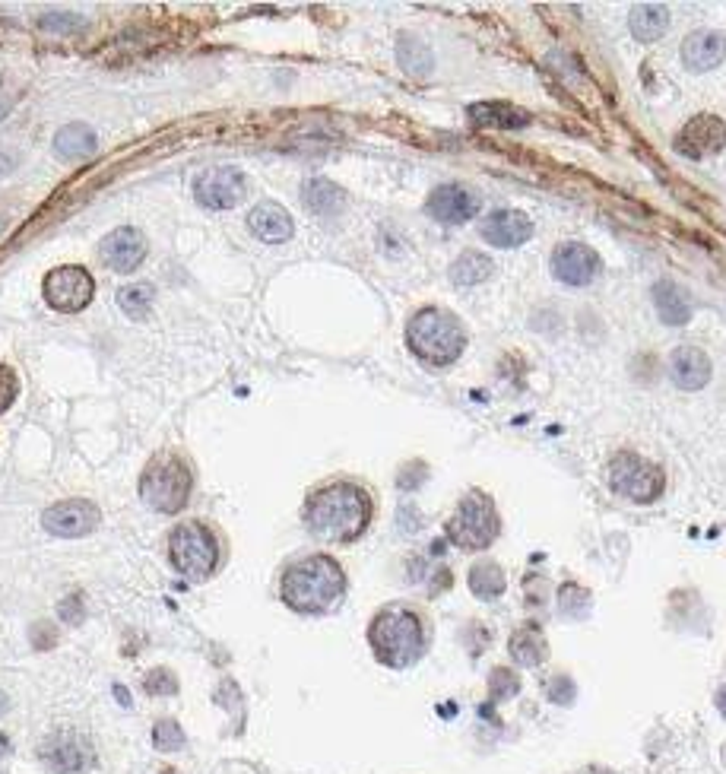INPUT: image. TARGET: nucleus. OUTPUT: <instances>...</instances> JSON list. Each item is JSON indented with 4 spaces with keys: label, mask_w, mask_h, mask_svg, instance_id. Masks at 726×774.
<instances>
[{
    "label": "nucleus",
    "mask_w": 726,
    "mask_h": 774,
    "mask_svg": "<svg viewBox=\"0 0 726 774\" xmlns=\"http://www.w3.org/2000/svg\"><path fill=\"white\" fill-rule=\"evenodd\" d=\"M368 521H371V499L356 483H330L314 492L305 505L308 530L327 543L359 540Z\"/></svg>",
    "instance_id": "1"
},
{
    "label": "nucleus",
    "mask_w": 726,
    "mask_h": 774,
    "mask_svg": "<svg viewBox=\"0 0 726 774\" xmlns=\"http://www.w3.org/2000/svg\"><path fill=\"white\" fill-rule=\"evenodd\" d=\"M346 591L343 568L330 556H308L286 568L283 575V600L295 613L318 616L340 603Z\"/></svg>",
    "instance_id": "2"
},
{
    "label": "nucleus",
    "mask_w": 726,
    "mask_h": 774,
    "mask_svg": "<svg viewBox=\"0 0 726 774\" xmlns=\"http://www.w3.org/2000/svg\"><path fill=\"white\" fill-rule=\"evenodd\" d=\"M368 644L375 657L390 670H406L425 654V629L413 610L390 606L378 613L368 629Z\"/></svg>",
    "instance_id": "3"
},
{
    "label": "nucleus",
    "mask_w": 726,
    "mask_h": 774,
    "mask_svg": "<svg viewBox=\"0 0 726 774\" xmlns=\"http://www.w3.org/2000/svg\"><path fill=\"white\" fill-rule=\"evenodd\" d=\"M406 343L428 365H451L467 349V330L451 311L422 308L406 324Z\"/></svg>",
    "instance_id": "4"
},
{
    "label": "nucleus",
    "mask_w": 726,
    "mask_h": 774,
    "mask_svg": "<svg viewBox=\"0 0 726 774\" xmlns=\"http://www.w3.org/2000/svg\"><path fill=\"white\" fill-rule=\"evenodd\" d=\"M191 486H194V479H191L188 464L175 454H162L146 467V473L140 479V495L150 508H156L162 514H178L191 499Z\"/></svg>",
    "instance_id": "5"
},
{
    "label": "nucleus",
    "mask_w": 726,
    "mask_h": 774,
    "mask_svg": "<svg viewBox=\"0 0 726 774\" xmlns=\"http://www.w3.org/2000/svg\"><path fill=\"white\" fill-rule=\"evenodd\" d=\"M498 537V511L489 495H463L454 518L448 521V540L460 549H489Z\"/></svg>",
    "instance_id": "6"
},
{
    "label": "nucleus",
    "mask_w": 726,
    "mask_h": 774,
    "mask_svg": "<svg viewBox=\"0 0 726 774\" xmlns=\"http://www.w3.org/2000/svg\"><path fill=\"white\" fill-rule=\"evenodd\" d=\"M169 552H172V565L191 581L210 578L219 562V546H216L213 530L197 521L175 527L172 540H169Z\"/></svg>",
    "instance_id": "7"
},
{
    "label": "nucleus",
    "mask_w": 726,
    "mask_h": 774,
    "mask_svg": "<svg viewBox=\"0 0 726 774\" xmlns=\"http://www.w3.org/2000/svg\"><path fill=\"white\" fill-rule=\"evenodd\" d=\"M609 486L616 495H622V499L647 505L663 495L666 479H663V470L657 464H650L647 457H641L635 451H622L612 457V464H609Z\"/></svg>",
    "instance_id": "8"
},
{
    "label": "nucleus",
    "mask_w": 726,
    "mask_h": 774,
    "mask_svg": "<svg viewBox=\"0 0 726 774\" xmlns=\"http://www.w3.org/2000/svg\"><path fill=\"white\" fill-rule=\"evenodd\" d=\"M45 302L54 311H64V315H73V311H83L92 302V292H96V283L83 267H58L45 276L42 283Z\"/></svg>",
    "instance_id": "9"
},
{
    "label": "nucleus",
    "mask_w": 726,
    "mask_h": 774,
    "mask_svg": "<svg viewBox=\"0 0 726 774\" xmlns=\"http://www.w3.org/2000/svg\"><path fill=\"white\" fill-rule=\"evenodd\" d=\"M194 197L200 207L207 210H232L241 197H245V175L232 165H219V169H207L194 178Z\"/></svg>",
    "instance_id": "10"
},
{
    "label": "nucleus",
    "mask_w": 726,
    "mask_h": 774,
    "mask_svg": "<svg viewBox=\"0 0 726 774\" xmlns=\"http://www.w3.org/2000/svg\"><path fill=\"white\" fill-rule=\"evenodd\" d=\"M99 521H102V511L92 502H83V499L58 502L42 514V527L48 533H54V537H64V540L86 537V533H92L99 527Z\"/></svg>",
    "instance_id": "11"
},
{
    "label": "nucleus",
    "mask_w": 726,
    "mask_h": 774,
    "mask_svg": "<svg viewBox=\"0 0 726 774\" xmlns=\"http://www.w3.org/2000/svg\"><path fill=\"white\" fill-rule=\"evenodd\" d=\"M42 762L48 768H54L58 774H77V771L92 768V762H96V752H92L89 740H83L80 733L61 730V733H54L51 740H45Z\"/></svg>",
    "instance_id": "12"
},
{
    "label": "nucleus",
    "mask_w": 726,
    "mask_h": 774,
    "mask_svg": "<svg viewBox=\"0 0 726 774\" xmlns=\"http://www.w3.org/2000/svg\"><path fill=\"white\" fill-rule=\"evenodd\" d=\"M726 146V124L717 115H695L676 134V150L688 159L714 156Z\"/></svg>",
    "instance_id": "13"
},
{
    "label": "nucleus",
    "mask_w": 726,
    "mask_h": 774,
    "mask_svg": "<svg viewBox=\"0 0 726 774\" xmlns=\"http://www.w3.org/2000/svg\"><path fill=\"white\" fill-rule=\"evenodd\" d=\"M552 273H555V280L565 283V286H587L593 276L600 273V257L593 248H587L581 242H571V245L555 248Z\"/></svg>",
    "instance_id": "14"
},
{
    "label": "nucleus",
    "mask_w": 726,
    "mask_h": 774,
    "mask_svg": "<svg viewBox=\"0 0 726 774\" xmlns=\"http://www.w3.org/2000/svg\"><path fill=\"white\" fill-rule=\"evenodd\" d=\"M476 213H479V197L470 188H463V184H441L428 197V216H435L438 223L460 226V223H470Z\"/></svg>",
    "instance_id": "15"
},
{
    "label": "nucleus",
    "mask_w": 726,
    "mask_h": 774,
    "mask_svg": "<svg viewBox=\"0 0 726 774\" xmlns=\"http://www.w3.org/2000/svg\"><path fill=\"white\" fill-rule=\"evenodd\" d=\"M99 254H102L105 267L118 270V273H134L146 257V238L137 229L121 226L102 238Z\"/></svg>",
    "instance_id": "16"
},
{
    "label": "nucleus",
    "mask_w": 726,
    "mask_h": 774,
    "mask_svg": "<svg viewBox=\"0 0 726 774\" xmlns=\"http://www.w3.org/2000/svg\"><path fill=\"white\" fill-rule=\"evenodd\" d=\"M482 238L495 248H517L533 235V223L520 210H498L482 223Z\"/></svg>",
    "instance_id": "17"
},
{
    "label": "nucleus",
    "mask_w": 726,
    "mask_h": 774,
    "mask_svg": "<svg viewBox=\"0 0 726 774\" xmlns=\"http://www.w3.org/2000/svg\"><path fill=\"white\" fill-rule=\"evenodd\" d=\"M669 375H673V384L682 387V391H701L711 381V359L698 346H679L673 359H669Z\"/></svg>",
    "instance_id": "18"
},
{
    "label": "nucleus",
    "mask_w": 726,
    "mask_h": 774,
    "mask_svg": "<svg viewBox=\"0 0 726 774\" xmlns=\"http://www.w3.org/2000/svg\"><path fill=\"white\" fill-rule=\"evenodd\" d=\"M723 58H726V39L714 29L692 32L682 45V61H685L688 70H695V73L720 67Z\"/></svg>",
    "instance_id": "19"
},
{
    "label": "nucleus",
    "mask_w": 726,
    "mask_h": 774,
    "mask_svg": "<svg viewBox=\"0 0 726 774\" xmlns=\"http://www.w3.org/2000/svg\"><path fill=\"white\" fill-rule=\"evenodd\" d=\"M248 226L260 242H267V245H279L292 238V216L279 204H273V200H264V204H257L251 210Z\"/></svg>",
    "instance_id": "20"
},
{
    "label": "nucleus",
    "mask_w": 726,
    "mask_h": 774,
    "mask_svg": "<svg viewBox=\"0 0 726 774\" xmlns=\"http://www.w3.org/2000/svg\"><path fill=\"white\" fill-rule=\"evenodd\" d=\"M650 296H654V308H657V315H660L663 324L682 327V324L692 321V299H688V292L679 283L660 280Z\"/></svg>",
    "instance_id": "21"
},
{
    "label": "nucleus",
    "mask_w": 726,
    "mask_h": 774,
    "mask_svg": "<svg viewBox=\"0 0 726 774\" xmlns=\"http://www.w3.org/2000/svg\"><path fill=\"white\" fill-rule=\"evenodd\" d=\"M467 118L476 127H495V131H517V127L530 124V115L524 108H517L511 102H476L470 105Z\"/></svg>",
    "instance_id": "22"
},
{
    "label": "nucleus",
    "mask_w": 726,
    "mask_h": 774,
    "mask_svg": "<svg viewBox=\"0 0 726 774\" xmlns=\"http://www.w3.org/2000/svg\"><path fill=\"white\" fill-rule=\"evenodd\" d=\"M96 150H99V140L89 124H67L54 137V153L67 162H86L96 156Z\"/></svg>",
    "instance_id": "23"
},
{
    "label": "nucleus",
    "mask_w": 726,
    "mask_h": 774,
    "mask_svg": "<svg viewBox=\"0 0 726 774\" xmlns=\"http://www.w3.org/2000/svg\"><path fill=\"white\" fill-rule=\"evenodd\" d=\"M302 197H305V207H308L314 216H324V219L340 216V210H343V204H346V194H343L333 181H327V178H311V181H305Z\"/></svg>",
    "instance_id": "24"
},
{
    "label": "nucleus",
    "mask_w": 726,
    "mask_h": 774,
    "mask_svg": "<svg viewBox=\"0 0 726 774\" xmlns=\"http://www.w3.org/2000/svg\"><path fill=\"white\" fill-rule=\"evenodd\" d=\"M628 26H631V35H635L638 42L650 45L666 35L669 29V10L663 4H638L635 10H631L628 16Z\"/></svg>",
    "instance_id": "25"
},
{
    "label": "nucleus",
    "mask_w": 726,
    "mask_h": 774,
    "mask_svg": "<svg viewBox=\"0 0 726 774\" xmlns=\"http://www.w3.org/2000/svg\"><path fill=\"white\" fill-rule=\"evenodd\" d=\"M397 61L409 77H428V73L435 70L432 48H428L422 39H416V35H409V32H403L397 39Z\"/></svg>",
    "instance_id": "26"
},
{
    "label": "nucleus",
    "mask_w": 726,
    "mask_h": 774,
    "mask_svg": "<svg viewBox=\"0 0 726 774\" xmlns=\"http://www.w3.org/2000/svg\"><path fill=\"white\" fill-rule=\"evenodd\" d=\"M549 648H546V638L539 635L536 625H524L511 635V657L520 663V667H539L546 660Z\"/></svg>",
    "instance_id": "27"
},
{
    "label": "nucleus",
    "mask_w": 726,
    "mask_h": 774,
    "mask_svg": "<svg viewBox=\"0 0 726 774\" xmlns=\"http://www.w3.org/2000/svg\"><path fill=\"white\" fill-rule=\"evenodd\" d=\"M467 584L479 600H495L505 594V587H508L505 571H501V565H495V562H476L467 575Z\"/></svg>",
    "instance_id": "28"
},
{
    "label": "nucleus",
    "mask_w": 726,
    "mask_h": 774,
    "mask_svg": "<svg viewBox=\"0 0 726 774\" xmlns=\"http://www.w3.org/2000/svg\"><path fill=\"white\" fill-rule=\"evenodd\" d=\"M492 273H495V264L489 261L486 254H479V251L460 254L457 261L451 264V280H454V286H476V283H482V280H489Z\"/></svg>",
    "instance_id": "29"
},
{
    "label": "nucleus",
    "mask_w": 726,
    "mask_h": 774,
    "mask_svg": "<svg viewBox=\"0 0 726 774\" xmlns=\"http://www.w3.org/2000/svg\"><path fill=\"white\" fill-rule=\"evenodd\" d=\"M118 305L127 318L134 321H143L146 315H150V305H153V289L146 283H137V286H127L118 292Z\"/></svg>",
    "instance_id": "30"
},
{
    "label": "nucleus",
    "mask_w": 726,
    "mask_h": 774,
    "mask_svg": "<svg viewBox=\"0 0 726 774\" xmlns=\"http://www.w3.org/2000/svg\"><path fill=\"white\" fill-rule=\"evenodd\" d=\"M558 610H562V616L584 619L590 613V594L584 591V587H577V584H565L562 597H558Z\"/></svg>",
    "instance_id": "31"
},
{
    "label": "nucleus",
    "mask_w": 726,
    "mask_h": 774,
    "mask_svg": "<svg viewBox=\"0 0 726 774\" xmlns=\"http://www.w3.org/2000/svg\"><path fill=\"white\" fill-rule=\"evenodd\" d=\"M489 692H492V702H505V698H514L520 692V679L514 670L508 667H498L489 679Z\"/></svg>",
    "instance_id": "32"
},
{
    "label": "nucleus",
    "mask_w": 726,
    "mask_h": 774,
    "mask_svg": "<svg viewBox=\"0 0 726 774\" xmlns=\"http://www.w3.org/2000/svg\"><path fill=\"white\" fill-rule=\"evenodd\" d=\"M153 746L162 749V752H175L184 746V730L175 724V721H159L153 727Z\"/></svg>",
    "instance_id": "33"
},
{
    "label": "nucleus",
    "mask_w": 726,
    "mask_h": 774,
    "mask_svg": "<svg viewBox=\"0 0 726 774\" xmlns=\"http://www.w3.org/2000/svg\"><path fill=\"white\" fill-rule=\"evenodd\" d=\"M143 689L150 692V695H175V692H178V679H175L172 670L159 667V670H153V673H146Z\"/></svg>",
    "instance_id": "34"
},
{
    "label": "nucleus",
    "mask_w": 726,
    "mask_h": 774,
    "mask_svg": "<svg viewBox=\"0 0 726 774\" xmlns=\"http://www.w3.org/2000/svg\"><path fill=\"white\" fill-rule=\"evenodd\" d=\"M16 394H20V378L13 375V368L0 365V413H7L13 407Z\"/></svg>",
    "instance_id": "35"
},
{
    "label": "nucleus",
    "mask_w": 726,
    "mask_h": 774,
    "mask_svg": "<svg viewBox=\"0 0 726 774\" xmlns=\"http://www.w3.org/2000/svg\"><path fill=\"white\" fill-rule=\"evenodd\" d=\"M546 695H549V702H555V705H571L574 702V683L568 676H555V679H549L546 683Z\"/></svg>",
    "instance_id": "36"
},
{
    "label": "nucleus",
    "mask_w": 726,
    "mask_h": 774,
    "mask_svg": "<svg viewBox=\"0 0 726 774\" xmlns=\"http://www.w3.org/2000/svg\"><path fill=\"white\" fill-rule=\"evenodd\" d=\"M7 755H10V736L0 733V759H7Z\"/></svg>",
    "instance_id": "37"
},
{
    "label": "nucleus",
    "mask_w": 726,
    "mask_h": 774,
    "mask_svg": "<svg viewBox=\"0 0 726 774\" xmlns=\"http://www.w3.org/2000/svg\"><path fill=\"white\" fill-rule=\"evenodd\" d=\"M115 695H118V702H121V705H127V708H130V692H124V686H115Z\"/></svg>",
    "instance_id": "38"
},
{
    "label": "nucleus",
    "mask_w": 726,
    "mask_h": 774,
    "mask_svg": "<svg viewBox=\"0 0 726 774\" xmlns=\"http://www.w3.org/2000/svg\"><path fill=\"white\" fill-rule=\"evenodd\" d=\"M717 708L723 711V717H726V686L720 689V695H717Z\"/></svg>",
    "instance_id": "39"
},
{
    "label": "nucleus",
    "mask_w": 726,
    "mask_h": 774,
    "mask_svg": "<svg viewBox=\"0 0 726 774\" xmlns=\"http://www.w3.org/2000/svg\"><path fill=\"white\" fill-rule=\"evenodd\" d=\"M4 711H7V695L0 692V714H4Z\"/></svg>",
    "instance_id": "40"
}]
</instances>
